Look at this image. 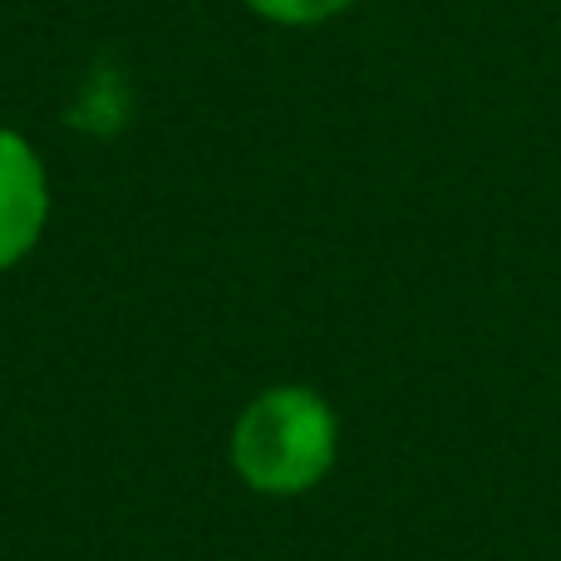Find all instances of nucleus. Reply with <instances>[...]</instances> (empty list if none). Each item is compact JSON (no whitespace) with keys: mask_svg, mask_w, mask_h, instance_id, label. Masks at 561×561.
I'll return each instance as SVG.
<instances>
[{"mask_svg":"<svg viewBox=\"0 0 561 561\" xmlns=\"http://www.w3.org/2000/svg\"><path fill=\"white\" fill-rule=\"evenodd\" d=\"M232 468L262 497H300L320 488L340 454V419L306 385H272L237 414Z\"/></svg>","mask_w":561,"mask_h":561,"instance_id":"obj_1","label":"nucleus"},{"mask_svg":"<svg viewBox=\"0 0 561 561\" xmlns=\"http://www.w3.org/2000/svg\"><path fill=\"white\" fill-rule=\"evenodd\" d=\"M49 222V173L39 148L20 128L0 124V272L39 247Z\"/></svg>","mask_w":561,"mask_h":561,"instance_id":"obj_2","label":"nucleus"},{"mask_svg":"<svg viewBox=\"0 0 561 561\" xmlns=\"http://www.w3.org/2000/svg\"><path fill=\"white\" fill-rule=\"evenodd\" d=\"M242 5L252 10V15L272 20V25L300 30V25H325V20L345 15L355 0H242Z\"/></svg>","mask_w":561,"mask_h":561,"instance_id":"obj_3","label":"nucleus"}]
</instances>
